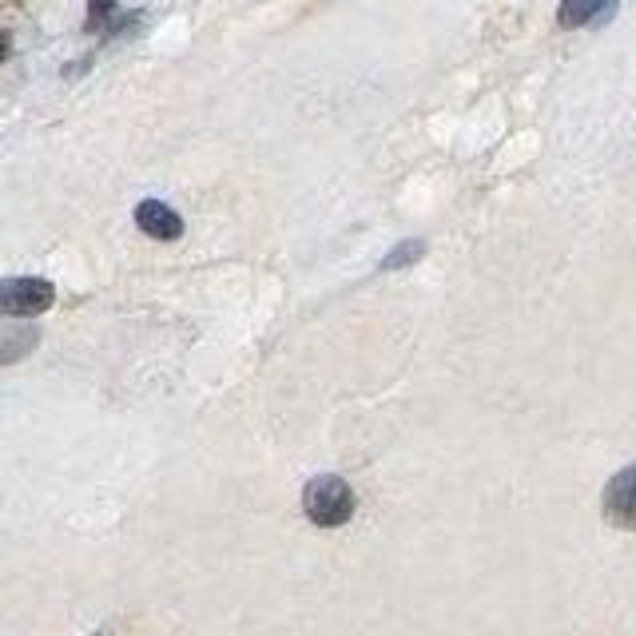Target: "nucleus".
Returning <instances> with one entry per match:
<instances>
[{"label": "nucleus", "mask_w": 636, "mask_h": 636, "mask_svg": "<svg viewBox=\"0 0 636 636\" xmlns=\"http://www.w3.org/2000/svg\"><path fill=\"white\" fill-rule=\"evenodd\" d=\"M604 517L621 529H636V466L621 470L604 485Z\"/></svg>", "instance_id": "7ed1b4c3"}, {"label": "nucleus", "mask_w": 636, "mask_h": 636, "mask_svg": "<svg viewBox=\"0 0 636 636\" xmlns=\"http://www.w3.org/2000/svg\"><path fill=\"white\" fill-rule=\"evenodd\" d=\"M136 223H140L143 235H152V239H179L184 235V220H179L176 211L167 208V203H160V199H148V203H140L136 208Z\"/></svg>", "instance_id": "20e7f679"}, {"label": "nucleus", "mask_w": 636, "mask_h": 636, "mask_svg": "<svg viewBox=\"0 0 636 636\" xmlns=\"http://www.w3.org/2000/svg\"><path fill=\"white\" fill-rule=\"evenodd\" d=\"M422 251H426L422 243H402V247H394V255H390L382 267H386V271H390V267H402V263H410V259H417Z\"/></svg>", "instance_id": "423d86ee"}, {"label": "nucleus", "mask_w": 636, "mask_h": 636, "mask_svg": "<svg viewBox=\"0 0 636 636\" xmlns=\"http://www.w3.org/2000/svg\"><path fill=\"white\" fill-rule=\"evenodd\" d=\"M616 0H561L557 21L565 28H585V24H597L604 16H613Z\"/></svg>", "instance_id": "39448f33"}, {"label": "nucleus", "mask_w": 636, "mask_h": 636, "mask_svg": "<svg viewBox=\"0 0 636 636\" xmlns=\"http://www.w3.org/2000/svg\"><path fill=\"white\" fill-rule=\"evenodd\" d=\"M52 298H56V291L48 279H9V283L0 286V310L12 318L45 315V310L52 307Z\"/></svg>", "instance_id": "f03ea898"}, {"label": "nucleus", "mask_w": 636, "mask_h": 636, "mask_svg": "<svg viewBox=\"0 0 636 636\" xmlns=\"http://www.w3.org/2000/svg\"><path fill=\"white\" fill-rule=\"evenodd\" d=\"M303 509L315 526L322 529H339L354 517V490L334 473H322L315 482H307L303 490Z\"/></svg>", "instance_id": "f257e3e1"}]
</instances>
